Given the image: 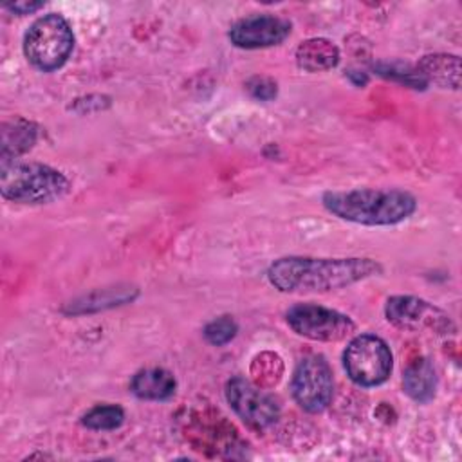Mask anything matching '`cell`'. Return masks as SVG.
I'll list each match as a JSON object with an SVG mask.
<instances>
[{"mask_svg": "<svg viewBox=\"0 0 462 462\" xmlns=\"http://www.w3.org/2000/svg\"><path fill=\"white\" fill-rule=\"evenodd\" d=\"M36 126L25 119H14L2 126V162L14 161L20 153L31 150L36 141Z\"/></svg>", "mask_w": 462, "mask_h": 462, "instance_id": "cell-15", "label": "cell"}, {"mask_svg": "<svg viewBox=\"0 0 462 462\" xmlns=\"http://www.w3.org/2000/svg\"><path fill=\"white\" fill-rule=\"evenodd\" d=\"M247 90L253 97L260 99V101H271L273 97H276V83L269 78H262V76H254L247 81Z\"/></svg>", "mask_w": 462, "mask_h": 462, "instance_id": "cell-18", "label": "cell"}, {"mask_svg": "<svg viewBox=\"0 0 462 462\" xmlns=\"http://www.w3.org/2000/svg\"><path fill=\"white\" fill-rule=\"evenodd\" d=\"M291 32V23L274 14H249L229 29V40L240 49H263L282 43Z\"/></svg>", "mask_w": 462, "mask_h": 462, "instance_id": "cell-10", "label": "cell"}, {"mask_svg": "<svg viewBox=\"0 0 462 462\" xmlns=\"http://www.w3.org/2000/svg\"><path fill=\"white\" fill-rule=\"evenodd\" d=\"M404 392L417 402H428L435 395L437 388V374L430 359L420 357L413 361L402 377Z\"/></svg>", "mask_w": 462, "mask_h": 462, "instance_id": "cell-13", "label": "cell"}, {"mask_svg": "<svg viewBox=\"0 0 462 462\" xmlns=\"http://www.w3.org/2000/svg\"><path fill=\"white\" fill-rule=\"evenodd\" d=\"M43 7V2H14V4H5V9L16 13V14H31L38 9Z\"/></svg>", "mask_w": 462, "mask_h": 462, "instance_id": "cell-19", "label": "cell"}, {"mask_svg": "<svg viewBox=\"0 0 462 462\" xmlns=\"http://www.w3.org/2000/svg\"><path fill=\"white\" fill-rule=\"evenodd\" d=\"M0 189L7 200L18 204H47L69 191L67 177L40 162H2Z\"/></svg>", "mask_w": 462, "mask_h": 462, "instance_id": "cell-3", "label": "cell"}, {"mask_svg": "<svg viewBox=\"0 0 462 462\" xmlns=\"http://www.w3.org/2000/svg\"><path fill=\"white\" fill-rule=\"evenodd\" d=\"M339 61L337 47L325 38H310L296 49V63L307 72H321L336 67Z\"/></svg>", "mask_w": 462, "mask_h": 462, "instance_id": "cell-12", "label": "cell"}, {"mask_svg": "<svg viewBox=\"0 0 462 462\" xmlns=\"http://www.w3.org/2000/svg\"><path fill=\"white\" fill-rule=\"evenodd\" d=\"M236 330H238V325L231 316H220L204 327V337L208 343L215 346H222L236 336Z\"/></svg>", "mask_w": 462, "mask_h": 462, "instance_id": "cell-17", "label": "cell"}, {"mask_svg": "<svg viewBox=\"0 0 462 462\" xmlns=\"http://www.w3.org/2000/svg\"><path fill=\"white\" fill-rule=\"evenodd\" d=\"M175 388L173 374L159 366L143 368L130 381L132 393L144 401H166L175 393Z\"/></svg>", "mask_w": 462, "mask_h": 462, "instance_id": "cell-11", "label": "cell"}, {"mask_svg": "<svg viewBox=\"0 0 462 462\" xmlns=\"http://www.w3.org/2000/svg\"><path fill=\"white\" fill-rule=\"evenodd\" d=\"M417 70L424 76V79H431L433 83L444 88H458L460 83V60L453 54H430L424 56Z\"/></svg>", "mask_w": 462, "mask_h": 462, "instance_id": "cell-14", "label": "cell"}, {"mask_svg": "<svg viewBox=\"0 0 462 462\" xmlns=\"http://www.w3.org/2000/svg\"><path fill=\"white\" fill-rule=\"evenodd\" d=\"M321 202L337 218L363 226H393L410 218L417 209L415 197L402 189L327 191Z\"/></svg>", "mask_w": 462, "mask_h": 462, "instance_id": "cell-2", "label": "cell"}, {"mask_svg": "<svg viewBox=\"0 0 462 462\" xmlns=\"http://www.w3.org/2000/svg\"><path fill=\"white\" fill-rule=\"evenodd\" d=\"M381 271V263L372 258L283 256L269 265L267 278L282 292H328Z\"/></svg>", "mask_w": 462, "mask_h": 462, "instance_id": "cell-1", "label": "cell"}, {"mask_svg": "<svg viewBox=\"0 0 462 462\" xmlns=\"http://www.w3.org/2000/svg\"><path fill=\"white\" fill-rule=\"evenodd\" d=\"M386 319L402 330H431L435 334H451L455 325L451 318L433 303L415 296H392L384 307Z\"/></svg>", "mask_w": 462, "mask_h": 462, "instance_id": "cell-8", "label": "cell"}, {"mask_svg": "<svg viewBox=\"0 0 462 462\" xmlns=\"http://www.w3.org/2000/svg\"><path fill=\"white\" fill-rule=\"evenodd\" d=\"M343 365L356 384L370 388L390 377L393 357L384 339L375 334H359L346 345Z\"/></svg>", "mask_w": 462, "mask_h": 462, "instance_id": "cell-5", "label": "cell"}, {"mask_svg": "<svg viewBox=\"0 0 462 462\" xmlns=\"http://www.w3.org/2000/svg\"><path fill=\"white\" fill-rule=\"evenodd\" d=\"M226 399L235 413L254 430L269 428L280 417L276 399L244 377L227 381Z\"/></svg>", "mask_w": 462, "mask_h": 462, "instance_id": "cell-9", "label": "cell"}, {"mask_svg": "<svg viewBox=\"0 0 462 462\" xmlns=\"http://www.w3.org/2000/svg\"><path fill=\"white\" fill-rule=\"evenodd\" d=\"M123 420H125V411L117 404H97L81 417V424L96 431L116 430L123 424Z\"/></svg>", "mask_w": 462, "mask_h": 462, "instance_id": "cell-16", "label": "cell"}, {"mask_svg": "<svg viewBox=\"0 0 462 462\" xmlns=\"http://www.w3.org/2000/svg\"><path fill=\"white\" fill-rule=\"evenodd\" d=\"M292 397L294 401L309 413L323 411L334 393V379L330 365L323 356L312 354L303 359L294 368L292 381Z\"/></svg>", "mask_w": 462, "mask_h": 462, "instance_id": "cell-7", "label": "cell"}, {"mask_svg": "<svg viewBox=\"0 0 462 462\" xmlns=\"http://www.w3.org/2000/svg\"><path fill=\"white\" fill-rule=\"evenodd\" d=\"M74 49V32L69 22L56 13L34 20L23 38V52L31 65L52 72L65 65Z\"/></svg>", "mask_w": 462, "mask_h": 462, "instance_id": "cell-4", "label": "cell"}, {"mask_svg": "<svg viewBox=\"0 0 462 462\" xmlns=\"http://www.w3.org/2000/svg\"><path fill=\"white\" fill-rule=\"evenodd\" d=\"M287 325L312 341H341L356 330V323L343 312L314 303H300L287 310Z\"/></svg>", "mask_w": 462, "mask_h": 462, "instance_id": "cell-6", "label": "cell"}]
</instances>
